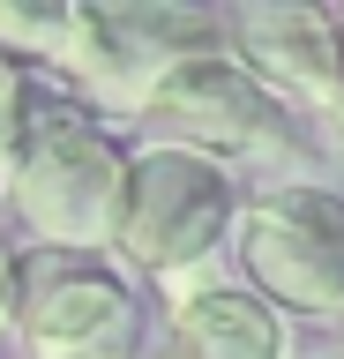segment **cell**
I'll use <instances>...</instances> for the list:
<instances>
[{
    "label": "cell",
    "mask_w": 344,
    "mask_h": 359,
    "mask_svg": "<svg viewBox=\"0 0 344 359\" xmlns=\"http://www.w3.org/2000/svg\"><path fill=\"white\" fill-rule=\"evenodd\" d=\"M120 180H128V142L90 105H75L68 90L46 83V97L30 112V135H23V157L0 187L15 202V224L38 247L97 255L120 210Z\"/></svg>",
    "instance_id": "6da1fadb"
},
{
    "label": "cell",
    "mask_w": 344,
    "mask_h": 359,
    "mask_svg": "<svg viewBox=\"0 0 344 359\" xmlns=\"http://www.w3.org/2000/svg\"><path fill=\"white\" fill-rule=\"evenodd\" d=\"M232 217H240V172H225L195 150H172V142H142V150H128V180H120L105 247L135 277L180 285V277H202L217 262V247L232 240Z\"/></svg>",
    "instance_id": "7a4b0ae2"
},
{
    "label": "cell",
    "mask_w": 344,
    "mask_h": 359,
    "mask_svg": "<svg viewBox=\"0 0 344 359\" xmlns=\"http://www.w3.org/2000/svg\"><path fill=\"white\" fill-rule=\"evenodd\" d=\"M225 53V15L195 8V0H83L68 8V38H60V75H68L75 105L105 112H142L150 90L172 67Z\"/></svg>",
    "instance_id": "3957f363"
},
{
    "label": "cell",
    "mask_w": 344,
    "mask_h": 359,
    "mask_svg": "<svg viewBox=\"0 0 344 359\" xmlns=\"http://www.w3.org/2000/svg\"><path fill=\"white\" fill-rule=\"evenodd\" d=\"M225 247L240 262V285L270 314L344 322V187L329 180L262 187L240 202Z\"/></svg>",
    "instance_id": "277c9868"
},
{
    "label": "cell",
    "mask_w": 344,
    "mask_h": 359,
    "mask_svg": "<svg viewBox=\"0 0 344 359\" xmlns=\"http://www.w3.org/2000/svg\"><path fill=\"white\" fill-rule=\"evenodd\" d=\"M135 120H150L158 142L195 150V157H209V165H225V172L232 165H292L284 180H292V187L307 180L299 172V165H307V157H299L307 135L292 128V112L277 105L232 53H202V60L172 67Z\"/></svg>",
    "instance_id": "5b68a950"
},
{
    "label": "cell",
    "mask_w": 344,
    "mask_h": 359,
    "mask_svg": "<svg viewBox=\"0 0 344 359\" xmlns=\"http://www.w3.org/2000/svg\"><path fill=\"white\" fill-rule=\"evenodd\" d=\"M30 359H135L142 299L128 269L75 247H30L15 262V330Z\"/></svg>",
    "instance_id": "8992f818"
},
{
    "label": "cell",
    "mask_w": 344,
    "mask_h": 359,
    "mask_svg": "<svg viewBox=\"0 0 344 359\" xmlns=\"http://www.w3.org/2000/svg\"><path fill=\"white\" fill-rule=\"evenodd\" d=\"M225 53L292 112L299 135H315L344 165V30H337V8H315V0L232 8Z\"/></svg>",
    "instance_id": "52a82bcc"
},
{
    "label": "cell",
    "mask_w": 344,
    "mask_h": 359,
    "mask_svg": "<svg viewBox=\"0 0 344 359\" xmlns=\"http://www.w3.org/2000/svg\"><path fill=\"white\" fill-rule=\"evenodd\" d=\"M165 359H292V322L270 314L247 285L180 277L165 314Z\"/></svg>",
    "instance_id": "ba28073f"
},
{
    "label": "cell",
    "mask_w": 344,
    "mask_h": 359,
    "mask_svg": "<svg viewBox=\"0 0 344 359\" xmlns=\"http://www.w3.org/2000/svg\"><path fill=\"white\" fill-rule=\"evenodd\" d=\"M68 38V8H23V0H0V60L8 67H53Z\"/></svg>",
    "instance_id": "9c48e42d"
},
{
    "label": "cell",
    "mask_w": 344,
    "mask_h": 359,
    "mask_svg": "<svg viewBox=\"0 0 344 359\" xmlns=\"http://www.w3.org/2000/svg\"><path fill=\"white\" fill-rule=\"evenodd\" d=\"M38 97H46V75H30V67H8V60H0V187H8L15 157H23V135H30Z\"/></svg>",
    "instance_id": "30bf717a"
},
{
    "label": "cell",
    "mask_w": 344,
    "mask_h": 359,
    "mask_svg": "<svg viewBox=\"0 0 344 359\" xmlns=\"http://www.w3.org/2000/svg\"><path fill=\"white\" fill-rule=\"evenodd\" d=\"M15 262H23L15 240H0V337L15 330Z\"/></svg>",
    "instance_id": "8fae6325"
},
{
    "label": "cell",
    "mask_w": 344,
    "mask_h": 359,
    "mask_svg": "<svg viewBox=\"0 0 344 359\" xmlns=\"http://www.w3.org/2000/svg\"><path fill=\"white\" fill-rule=\"evenodd\" d=\"M337 30H344V8H337Z\"/></svg>",
    "instance_id": "7c38bea8"
}]
</instances>
